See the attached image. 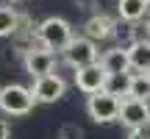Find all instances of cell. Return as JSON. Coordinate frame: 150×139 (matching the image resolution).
Returning <instances> with one entry per match:
<instances>
[{
  "label": "cell",
  "mask_w": 150,
  "mask_h": 139,
  "mask_svg": "<svg viewBox=\"0 0 150 139\" xmlns=\"http://www.w3.org/2000/svg\"><path fill=\"white\" fill-rule=\"evenodd\" d=\"M36 39H39V48L50 50V53H64L67 45L72 42V25L64 20V17H47V20L39 22L36 28Z\"/></svg>",
  "instance_id": "1"
},
{
  "label": "cell",
  "mask_w": 150,
  "mask_h": 139,
  "mask_svg": "<svg viewBox=\"0 0 150 139\" xmlns=\"http://www.w3.org/2000/svg\"><path fill=\"white\" fill-rule=\"evenodd\" d=\"M33 106H36V97L28 86L22 84L0 86V111L11 114V117H22V114H31Z\"/></svg>",
  "instance_id": "2"
},
{
  "label": "cell",
  "mask_w": 150,
  "mask_h": 139,
  "mask_svg": "<svg viewBox=\"0 0 150 139\" xmlns=\"http://www.w3.org/2000/svg\"><path fill=\"white\" fill-rule=\"evenodd\" d=\"M61 56H64V61L72 70L92 67V64H97V59H100V56H97V45L92 42V39H86V36H75Z\"/></svg>",
  "instance_id": "3"
},
{
  "label": "cell",
  "mask_w": 150,
  "mask_h": 139,
  "mask_svg": "<svg viewBox=\"0 0 150 139\" xmlns=\"http://www.w3.org/2000/svg\"><path fill=\"white\" fill-rule=\"evenodd\" d=\"M120 106H122V100L108 95V92L92 95L86 100V111H89V117L95 123H114V120H120Z\"/></svg>",
  "instance_id": "4"
},
{
  "label": "cell",
  "mask_w": 150,
  "mask_h": 139,
  "mask_svg": "<svg viewBox=\"0 0 150 139\" xmlns=\"http://www.w3.org/2000/svg\"><path fill=\"white\" fill-rule=\"evenodd\" d=\"M120 123H122L128 131H145L150 125V106H147V100L125 97L122 106H120Z\"/></svg>",
  "instance_id": "5"
},
{
  "label": "cell",
  "mask_w": 150,
  "mask_h": 139,
  "mask_svg": "<svg viewBox=\"0 0 150 139\" xmlns=\"http://www.w3.org/2000/svg\"><path fill=\"white\" fill-rule=\"evenodd\" d=\"M106 81H108V72L100 67V61L92 67H83V70H75V86H78L83 95H100L106 89Z\"/></svg>",
  "instance_id": "6"
},
{
  "label": "cell",
  "mask_w": 150,
  "mask_h": 139,
  "mask_svg": "<svg viewBox=\"0 0 150 139\" xmlns=\"http://www.w3.org/2000/svg\"><path fill=\"white\" fill-rule=\"evenodd\" d=\"M31 92H33V97H36V103H56V100L64 97L67 84H64L61 75L50 72V75H45V78H36V81H33Z\"/></svg>",
  "instance_id": "7"
},
{
  "label": "cell",
  "mask_w": 150,
  "mask_h": 139,
  "mask_svg": "<svg viewBox=\"0 0 150 139\" xmlns=\"http://www.w3.org/2000/svg\"><path fill=\"white\" fill-rule=\"evenodd\" d=\"M22 67H25V72L31 75L33 81H36V78H45V75H50V72H53V67H56V53H50V50H45V48H31L25 53Z\"/></svg>",
  "instance_id": "8"
},
{
  "label": "cell",
  "mask_w": 150,
  "mask_h": 139,
  "mask_svg": "<svg viewBox=\"0 0 150 139\" xmlns=\"http://www.w3.org/2000/svg\"><path fill=\"white\" fill-rule=\"evenodd\" d=\"M117 33V22L108 14H95L83 22V36L92 42H103V39H111Z\"/></svg>",
  "instance_id": "9"
},
{
  "label": "cell",
  "mask_w": 150,
  "mask_h": 139,
  "mask_svg": "<svg viewBox=\"0 0 150 139\" xmlns=\"http://www.w3.org/2000/svg\"><path fill=\"white\" fill-rule=\"evenodd\" d=\"M100 67L108 75H131V59L125 48H111L100 56Z\"/></svg>",
  "instance_id": "10"
},
{
  "label": "cell",
  "mask_w": 150,
  "mask_h": 139,
  "mask_svg": "<svg viewBox=\"0 0 150 139\" xmlns=\"http://www.w3.org/2000/svg\"><path fill=\"white\" fill-rule=\"evenodd\" d=\"M147 11H150V3H147V0H120V3H117V14L122 17L128 25L142 22L147 17Z\"/></svg>",
  "instance_id": "11"
},
{
  "label": "cell",
  "mask_w": 150,
  "mask_h": 139,
  "mask_svg": "<svg viewBox=\"0 0 150 139\" xmlns=\"http://www.w3.org/2000/svg\"><path fill=\"white\" fill-rule=\"evenodd\" d=\"M128 59H131V70L134 72H150V39L134 42L128 48Z\"/></svg>",
  "instance_id": "12"
},
{
  "label": "cell",
  "mask_w": 150,
  "mask_h": 139,
  "mask_svg": "<svg viewBox=\"0 0 150 139\" xmlns=\"http://www.w3.org/2000/svg\"><path fill=\"white\" fill-rule=\"evenodd\" d=\"M128 97H134V100H147L150 97V72H134L131 75Z\"/></svg>",
  "instance_id": "13"
},
{
  "label": "cell",
  "mask_w": 150,
  "mask_h": 139,
  "mask_svg": "<svg viewBox=\"0 0 150 139\" xmlns=\"http://www.w3.org/2000/svg\"><path fill=\"white\" fill-rule=\"evenodd\" d=\"M20 31V14L11 6H0V36H17Z\"/></svg>",
  "instance_id": "14"
},
{
  "label": "cell",
  "mask_w": 150,
  "mask_h": 139,
  "mask_svg": "<svg viewBox=\"0 0 150 139\" xmlns=\"http://www.w3.org/2000/svg\"><path fill=\"white\" fill-rule=\"evenodd\" d=\"M131 75H134V72H131ZM131 75H108L106 89H103V92H108V95L125 100V97H128V86H131Z\"/></svg>",
  "instance_id": "15"
},
{
  "label": "cell",
  "mask_w": 150,
  "mask_h": 139,
  "mask_svg": "<svg viewBox=\"0 0 150 139\" xmlns=\"http://www.w3.org/2000/svg\"><path fill=\"white\" fill-rule=\"evenodd\" d=\"M59 139H83V128L75 123H64L59 128Z\"/></svg>",
  "instance_id": "16"
},
{
  "label": "cell",
  "mask_w": 150,
  "mask_h": 139,
  "mask_svg": "<svg viewBox=\"0 0 150 139\" xmlns=\"http://www.w3.org/2000/svg\"><path fill=\"white\" fill-rule=\"evenodd\" d=\"M97 3H100V0H75V6H78L81 11H92V9H97Z\"/></svg>",
  "instance_id": "17"
},
{
  "label": "cell",
  "mask_w": 150,
  "mask_h": 139,
  "mask_svg": "<svg viewBox=\"0 0 150 139\" xmlns=\"http://www.w3.org/2000/svg\"><path fill=\"white\" fill-rule=\"evenodd\" d=\"M11 136V128H8V123L6 120H0V139H8Z\"/></svg>",
  "instance_id": "18"
},
{
  "label": "cell",
  "mask_w": 150,
  "mask_h": 139,
  "mask_svg": "<svg viewBox=\"0 0 150 139\" xmlns=\"http://www.w3.org/2000/svg\"><path fill=\"white\" fill-rule=\"evenodd\" d=\"M125 139H150V136L145 134V131H131V134L125 136Z\"/></svg>",
  "instance_id": "19"
},
{
  "label": "cell",
  "mask_w": 150,
  "mask_h": 139,
  "mask_svg": "<svg viewBox=\"0 0 150 139\" xmlns=\"http://www.w3.org/2000/svg\"><path fill=\"white\" fill-rule=\"evenodd\" d=\"M147 3H150V0H147Z\"/></svg>",
  "instance_id": "20"
}]
</instances>
